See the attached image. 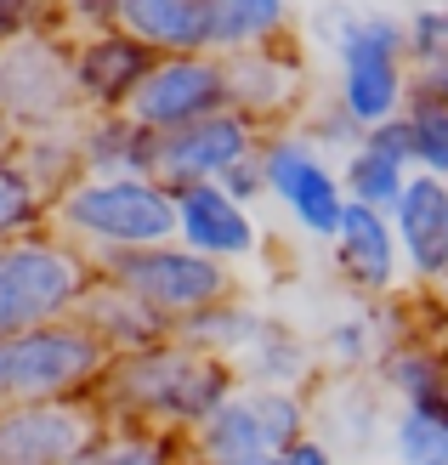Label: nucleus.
<instances>
[{"label":"nucleus","mask_w":448,"mask_h":465,"mask_svg":"<svg viewBox=\"0 0 448 465\" xmlns=\"http://www.w3.org/2000/svg\"><path fill=\"white\" fill-rule=\"evenodd\" d=\"M52 17L68 23V29H80V35L120 29V0H52Z\"/></svg>","instance_id":"nucleus-35"},{"label":"nucleus","mask_w":448,"mask_h":465,"mask_svg":"<svg viewBox=\"0 0 448 465\" xmlns=\"http://www.w3.org/2000/svg\"><path fill=\"white\" fill-rule=\"evenodd\" d=\"M176 193V239L210 262H250L262 250V227L250 222V204H239L222 182H187Z\"/></svg>","instance_id":"nucleus-13"},{"label":"nucleus","mask_w":448,"mask_h":465,"mask_svg":"<svg viewBox=\"0 0 448 465\" xmlns=\"http://www.w3.org/2000/svg\"><path fill=\"white\" fill-rule=\"evenodd\" d=\"M250 409H255V426H262L273 454H284L290 443H301L306 420H313L306 403H301V391H290V386H250Z\"/></svg>","instance_id":"nucleus-30"},{"label":"nucleus","mask_w":448,"mask_h":465,"mask_svg":"<svg viewBox=\"0 0 448 465\" xmlns=\"http://www.w3.org/2000/svg\"><path fill=\"white\" fill-rule=\"evenodd\" d=\"M233 391H239V369L233 358L199 352L187 341H159L143 352H120L97 381L91 403L108 426H143L164 437H194L210 414H216Z\"/></svg>","instance_id":"nucleus-1"},{"label":"nucleus","mask_w":448,"mask_h":465,"mask_svg":"<svg viewBox=\"0 0 448 465\" xmlns=\"http://www.w3.org/2000/svg\"><path fill=\"white\" fill-rule=\"evenodd\" d=\"M52 23V0H0V45Z\"/></svg>","instance_id":"nucleus-36"},{"label":"nucleus","mask_w":448,"mask_h":465,"mask_svg":"<svg viewBox=\"0 0 448 465\" xmlns=\"http://www.w3.org/2000/svg\"><path fill=\"white\" fill-rule=\"evenodd\" d=\"M306 143H324V148H335V153H352V148H363V125L352 120V114L341 108V103H324V108H313L306 114Z\"/></svg>","instance_id":"nucleus-34"},{"label":"nucleus","mask_w":448,"mask_h":465,"mask_svg":"<svg viewBox=\"0 0 448 465\" xmlns=\"http://www.w3.org/2000/svg\"><path fill=\"white\" fill-rule=\"evenodd\" d=\"M403 120L414 131V171H432V176L448 182V103L437 97L426 80H414Z\"/></svg>","instance_id":"nucleus-27"},{"label":"nucleus","mask_w":448,"mask_h":465,"mask_svg":"<svg viewBox=\"0 0 448 465\" xmlns=\"http://www.w3.org/2000/svg\"><path fill=\"white\" fill-rule=\"evenodd\" d=\"M262 312L255 307H244V301H216V307H204V312H194V318H182L176 323V341H187V346H199V352H216V358H244L250 352V341L262 335Z\"/></svg>","instance_id":"nucleus-25"},{"label":"nucleus","mask_w":448,"mask_h":465,"mask_svg":"<svg viewBox=\"0 0 448 465\" xmlns=\"http://www.w3.org/2000/svg\"><path fill=\"white\" fill-rule=\"evenodd\" d=\"M0 114L17 125V136L63 131L85 120V103L75 85V45L52 23L0 45Z\"/></svg>","instance_id":"nucleus-6"},{"label":"nucleus","mask_w":448,"mask_h":465,"mask_svg":"<svg viewBox=\"0 0 448 465\" xmlns=\"http://www.w3.org/2000/svg\"><path fill=\"white\" fill-rule=\"evenodd\" d=\"M369 465H392V460H369Z\"/></svg>","instance_id":"nucleus-43"},{"label":"nucleus","mask_w":448,"mask_h":465,"mask_svg":"<svg viewBox=\"0 0 448 465\" xmlns=\"http://www.w3.org/2000/svg\"><path fill=\"white\" fill-rule=\"evenodd\" d=\"M278 465H335V443H329V437H313L306 431L301 443H290L284 454H273Z\"/></svg>","instance_id":"nucleus-39"},{"label":"nucleus","mask_w":448,"mask_h":465,"mask_svg":"<svg viewBox=\"0 0 448 465\" xmlns=\"http://www.w3.org/2000/svg\"><path fill=\"white\" fill-rule=\"evenodd\" d=\"M194 454H199V465H273V449H267L262 426H255V409H250V391H233L194 431Z\"/></svg>","instance_id":"nucleus-20"},{"label":"nucleus","mask_w":448,"mask_h":465,"mask_svg":"<svg viewBox=\"0 0 448 465\" xmlns=\"http://www.w3.org/2000/svg\"><path fill=\"white\" fill-rule=\"evenodd\" d=\"M262 125L239 108H222L210 120H194L182 131H164L159 136V165H154V182L164 188H187V182H222L239 159L262 153Z\"/></svg>","instance_id":"nucleus-11"},{"label":"nucleus","mask_w":448,"mask_h":465,"mask_svg":"<svg viewBox=\"0 0 448 465\" xmlns=\"http://www.w3.org/2000/svg\"><path fill=\"white\" fill-rule=\"evenodd\" d=\"M114 352L85 318H57L23 335H0V409L91 398Z\"/></svg>","instance_id":"nucleus-3"},{"label":"nucleus","mask_w":448,"mask_h":465,"mask_svg":"<svg viewBox=\"0 0 448 465\" xmlns=\"http://www.w3.org/2000/svg\"><path fill=\"white\" fill-rule=\"evenodd\" d=\"M262 171H267V193L295 216V227L318 244H335L341 216H346V188L341 171L306 143L301 131H278L262 143Z\"/></svg>","instance_id":"nucleus-8"},{"label":"nucleus","mask_w":448,"mask_h":465,"mask_svg":"<svg viewBox=\"0 0 448 465\" xmlns=\"http://www.w3.org/2000/svg\"><path fill=\"white\" fill-rule=\"evenodd\" d=\"M91 278H97V267L68 239L23 232V239L0 244V335H23V330H40V323L75 318Z\"/></svg>","instance_id":"nucleus-5"},{"label":"nucleus","mask_w":448,"mask_h":465,"mask_svg":"<svg viewBox=\"0 0 448 465\" xmlns=\"http://www.w3.org/2000/svg\"><path fill=\"white\" fill-rule=\"evenodd\" d=\"M392 454L403 465H432V460H448V420L426 409H403L392 420Z\"/></svg>","instance_id":"nucleus-31"},{"label":"nucleus","mask_w":448,"mask_h":465,"mask_svg":"<svg viewBox=\"0 0 448 465\" xmlns=\"http://www.w3.org/2000/svg\"><path fill=\"white\" fill-rule=\"evenodd\" d=\"M329 52H335V68H341V97L335 103L363 131L397 120V114L409 108L414 68H409L403 17H392V12H341L329 23Z\"/></svg>","instance_id":"nucleus-4"},{"label":"nucleus","mask_w":448,"mask_h":465,"mask_svg":"<svg viewBox=\"0 0 448 465\" xmlns=\"http://www.w3.org/2000/svg\"><path fill=\"white\" fill-rule=\"evenodd\" d=\"M363 143L381 148V153H392V159H403V165H414V131H409L403 114H397V120H386V125H374Z\"/></svg>","instance_id":"nucleus-38"},{"label":"nucleus","mask_w":448,"mask_h":465,"mask_svg":"<svg viewBox=\"0 0 448 465\" xmlns=\"http://www.w3.org/2000/svg\"><path fill=\"white\" fill-rule=\"evenodd\" d=\"M324 352L335 358L341 369H352V375H358L363 363L386 358V346H381V323H374V312H363V318H341L335 330L324 335Z\"/></svg>","instance_id":"nucleus-32"},{"label":"nucleus","mask_w":448,"mask_h":465,"mask_svg":"<svg viewBox=\"0 0 448 465\" xmlns=\"http://www.w3.org/2000/svg\"><path fill=\"white\" fill-rule=\"evenodd\" d=\"M244 375H250V386H290L295 391L306 375H313V341L295 335L290 323L267 318L262 335H255L250 352H244Z\"/></svg>","instance_id":"nucleus-24"},{"label":"nucleus","mask_w":448,"mask_h":465,"mask_svg":"<svg viewBox=\"0 0 448 465\" xmlns=\"http://www.w3.org/2000/svg\"><path fill=\"white\" fill-rule=\"evenodd\" d=\"M403 35H409V68H437L448 57V6H414L403 17Z\"/></svg>","instance_id":"nucleus-33"},{"label":"nucleus","mask_w":448,"mask_h":465,"mask_svg":"<svg viewBox=\"0 0 448 465\" xmlns=\"http://www.w3.org/2000/svg\"><path fill=\"white\" fill-rule=\"evenodd\" d=\"M159 63L154 45H143L125 29H97L75 40V85L85 114H120L131 108L136 85L148 80V68Z\"/></svg>","instance_id":"nucleus-12"},{"label":"nucleus","mask_w":448,"mask_h":465,"mask_svg":"<svg viewBox=\"0 0 448 465\" xmlns=\"http://www.w3.org/2000/svg\"><path fill=\"white\" fill-rule=\"evenodd\" d=\"M437 307H443L437 318H443V330H448V284H443V295H437Z\"/></svg>","instance_id":"nucleus-42"},{"label":"nucleus","mask_w":448,"mask_h":465,"mask_svg":"<svg viewBox=\"0 0 448 465\" xmlns=\"http://www.w3.org/2000/svg\"><path fill=\"white\" fill-rule=\"evenodd\" d=\"M335 267L352 290L363 295H392L397 290V267H403V244H397V227L386 211L374 204H346L341 232H335Z\"/></svg>","instance_id":"nucleus-15"},{"label":"nucleus","mask_w":448,"mask_h":465,"mask_svg":"<svg viewBox=\"0 0 448 465\" xmlns=\"http://www.w3.org/2000/svg\"><path fill=\"white\" fill-rule=\"evenodd\" d=\"M85 176H154L159 165V131H148L131 114H85L80 120Z\"/></svg>","instance_id":"nucleus-19"},{"label":"nucleus","mask_w":448,"mask_h":465,"mask_svg":"<svg viewBox=\"0 0 448 465\" xmlns=\"http://www.w3.org/2000/svg\"><path fill=\"white\" fill-rule=\"evenodd\" d=\"M233 108V85H227V57L222 52H182V57H159L148 68V80L131 97V120H143L148 131H182L194 120Z\"/></svg>","instance_id":"nucleus-9"},{"label":"nucleus","mask_w":448,"mask_h":465,"mask_svg":"<svg viewBox=\"0 0 448 465\" xmlns=\"http://www.w3.org/2000/svg\"><path fill=\"white\" fill-rule=\"evenodd\" d=\"M273 465H278V460H273Z\"/></svg>","instance_id":"nucleus-45"},{"label":"nucleus","mask_w":448,"mask_h":465,"mask_svg":"<svg viewBox=\"0 0 448 465\" xmlns=\"http://www.w3.org/2000/svg\"><path fill=\"white\" fill-rule=\"evenodd\" d=\"M120 29L154 45L159 57H182L210 52L216 17H210V0H120Z\"/></svg>","instance_id":"nucleus-18"},{"label":"nucleus","mask_w":448,"mask_h":465,"mask_svg":"<svg viewBox=\"0 0 448 465\" xmlns=\"http://www.w3.org/2000/svg\"><path fill=\"white\" fill-rule=\"evenodd\" d=\"M176 437L143 431V426H108L80 465H176Z\"/></svg>","instance_id":"nucleus-29"},{"label":"nucleus","mask_w":448,"mask_h":465,"mask_svg":"<svg viewBox=\"0 0 448 465\" xmlns=\"http://www.w3.org/2000/svg\"><path fill=\"white\" fill-rule=\"evenodd\" d=\"M381 381H386L403 403L443 398V391H448V341L403 335L397 346H386V358H381Z\"/></svg>","instance_id":"nucleus-22"},{"label":"nucleus","mask_w":448,"mask_h":465,"mask_svg":"<svg viewBox=\"0 0 448 465\" xmlns=\"http://www.w3.org/2000/svg\"><path fill=\"white\" fill-rule=\"evenodd\" d=\"M45 216H52V199L35 188V176L17 165V153H0V244L35 232Z\"/></svg>","instance_id":"nucleus-28"},{"label":"nucleus","mask_w":448,"mask_h":465,"mask_svg":"<svg viewBox=\"0 0 448 465\" xmlns=\"http://www.w3.org/2000/svg\"><path fill=\"white\" fill-rule=\"evenodd\" d=\"M91 267L103 278H114L120 290H131L136 301H148V307L171 323H182V318H194V312L233 295L227 262H210V255L187 250L182 239L143 244V250H103V255H91Z\"/></svg>","instance_id":"nucleus-7"},{"label":"nucleus","mask_w":448,"mask_h":465,"mask_svg":"<svg viewBox=\"0 0 448 465\" xmlns=\"http://www.w3.org/2000/svg\"><path fill=\"white\" fill-rule=\"evenodd\" d=\"M392 227L420 284H448V182L414 171L403 199L392 204Z\"/></svg>","instance_id":"nucleus-14"},{"label":"nucleus","mask_w":448,"mask_h":465,"mask_svg":"<svg viewBox=\"0 0 448 465\" xmlns=\"http://www.w3.org/2000/svg\"><path fill=\"white\" fill-rule=\"evenodd\" d=\"M222 188L239 199V204H262L267 199V171H262V153H250V159H239L227 176H222Z\"/></svg>","instance_id":"nucleus-37"},{"label":"nucleus","mask_w":448,"mask_h":465,"mask_svg":"<svg viewBox=\"0 0 448 465\" xmlns=\"http://www.w3.org/2000/svg\"><path fill=\"white\" fill-rule=\"evenodd\" d=\"M12 148H17V125L0 114V153H12Z\"/></svg>","instance_id":"nucleus-41"},{"label":"nucleus","mask_w":448,"mask_h":465,"mask_svg":"<svg viewBox=\"0 0 448 465\" xmlns=\"http://www.w3.org/2000/svg\"><path fill=\"white\" fill-rule=\"evenodd\" d=\"M432 465H448V460H432Z\"/></svg>","instance_id":"nucleus-44"},{"label":"nucleus","mask_w":448,"mask_h":465,"mask_svg":"<svg viewBox=\"0 0 448 465\" xmlns=\"http://www.w3.org/2000/svg\"><path fill=\"white\" fill-rule=\"evenodd\" d=\"M409 176H414V165H403V159H392V153L369 148V143L352 148V153L341 159V188H346V199L374 204V211H386V216H392V204L403 199Z\"/></svg>","instance_id":"nucleus-26"},{"label":"nucleus","mask_w":448,"mask_h":465,"mask_svg":"<svg viewBox=\"0 0 448 465\" xmlns=\"http://www.w3.org/2000/svg\"><path fill=\"white\" fill-rule=\"evenodd\" d=\"M17 165L35 176V188L45 199H63L75 182L85 176V148H80V125H63V131H29V136H17Z\"/></svg>","instance_id":"nucleus-21"},{"label":"nucleus","mask_w":448,"mask_h":465,"mask_svg":"<svg viewBox=\"0 0 448 465\" xmlns=\"http://www.w3.org/2000/svg\"><path fill=\"white\" fill-rule=\"evenodd\" d=\"M45 222L57 227V239L91 255L143 250L176 239V193L154 176H80Z\"/></svg>","instance_id":"nucleus-2"},{"label":"nucleus","mask_w":448,"mask_h":465,"mask_svg":"<svg viewBox=\"0 0 448 465\" xmlns=\"http://www.w3.org/2000/svg\"><path fill=\"white\" fill-rule=\"evenodd\" d=\"M75 318H85L91 330L103 335V346L114 358L120 352H143V346H159V341H171L176 335V323L171 318H159L148 301H136L131 290H120L114 278H91V290H85V301H80V312Z\"/></svg>","instance_id":"nucleus-16"},{"label":"nucleus","mask_w":448,"mask_h":465,"mask_svg":"<svg viewBox=\"0 0 448 465\" xmlns=\"http://www.w3.org/2000/svg\"><path fill=\"white\" fill-rule=\"evenodd\" d=\"M216 17V40L210 52H250V45H278L290 29V0H210Z\"/></svg>","instance_id":"nucleus-23"},{"label":"nucleus","mask_w":448,"mask_h":465,"mask_svg":"<svg viewBox=\"0 0 448 465\" xmlns=\"http://www.w3.org/2000/svg\"><path fill=\"white\" fill-rule=\"evenodd\" d=\"M108 431L91 398L0 409V465H80Z\"/></svg>","instance_id":"nucleus-10"},{"label":"nucleus","mask_w":448,"mask_h":465,"mask_svg":"<svg viewBox=\"0 0 448 465\" xmlns=\"http://www.w3.org/2000/svg\"><path fill=\"white\" fill-rule=\"evenodd\" d=\"M227 85H233V108L250 114L255 125H267L273 114L295 108L301 91V63L278 45H250V52H227Z\"/></svg>","instance_id":"nucleus-17"},{"label":"nucleus","mask_w":448,"mask_h":465,"mask_svg":"<svg viewBox=\"0 0 448 465\" xmlns=\"http://www.w3.org/2000/svg\"><path fill=\"white\" fill-rule=\"evenodd\" d=\"M414 80H426V85H432V91H437V97H443V103H448V57H443V63H437V68H420V74H414Z\"/></svg>","instance_id":"nucleus-40"}]
</instances>
